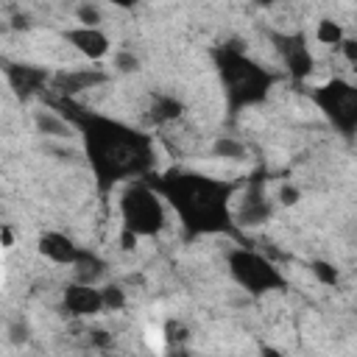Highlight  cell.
<instances>
[{
	"label": "cell",
	"instance_id": "6da1fadb",
	"mask_svg": "<svg viewBox=\"0 0 357 357\" xmlns=\"http://www.w3.org/2000/svg\"><path fill=\"white\" fill-rule=\"evenodd\" d=\"M78 131L81 137V153L84 162L89 165L98 192L106 195L112 187L123 184V181H142L153 173L156 167V151H153V139L106 114L89 112L73 100H56L53 103Z\"/></svg>",
	"mask_w": 357,
	"mask_h": 357
},
{
	"label": "cell",
	"instance_id": "7a4b0ae2",
	"mask_svg": "<svg viewBox=\"0 0 357 357\" xmlns=\"http://www.w3.org/2000/svg\"><path fill=\"white\" fill-rule=\"evenodd\" d=\"M178 215L184 237L204 234H240L234 223V187L223 178H212L195 170H165L145 178Z\"/></svg>",
	"mask_w": 357,
	"mask_h": 357
},
{
	"label": "cell",
	"instance_id": "3957f363",
	"mask_svg": "<svg viewBox=\"0 0 357 357\" xmlns=\"http://www.w3.org/2000/svg\"><path fill=\"white\" fill-rule=\"evenodd\" d=\"M209 56H212L215 73L220 78L226 109L231 117L243 109L259 106L268 98L276 75L271 70H265L259 61H254L251 56H245L243 50H237L231 45H215L209 50Z\"/></svg>",
	"mask_w": 357,
	"mask_h": 357
},
{
	"label": "cell",
	"instance_id": "277c9868",
	"mask_svg": "<svg viewBox=\"0 0 357 357\" xmlns=\"http://www.w3.org/2000/svg\"><path fill=\"white\" fill-rule=\"evenodd\" d=\"M120 218L126 231L137 237H156L167 223L165 198L145 178L131 181L120 192Z\"/></svg>",
	"mask_w": 357,
	"mask_h": 357
},
{
	"label": "cell",
	"instance_id": "5b68a950",
	"mask_svg": "<svg viewBox=\"0 0 357 357\" xmlns=\"http://www.w3.org/2000/svg\"><path fill=\"white\" fill-rule=\"evenodd\" d=\"M310 100L318 106V112L326 117V123L343 134L354 137L357 134V86L349 84L346 78H329L321 86L310 89Z\"/></svg>",
	"mask_w": 357,
	"mask_h": 357
},
{
	"label": "cell",
	"instance_id": "8992f818",
	"mask_svg": "<svg viewBox=\"0 0 357 357\" xmlns=\"http://www.w3.org/2000/svg\"><path fill=\"white\" fill-rule=\"evenodd\" d=\"M226 265H229L231 279L248 296H257V298L265 293H273V290H284V284H287L282 271L268 257H262L251 248H231L226 257Z\"/></svg>",
	"mask_w": 357,
	"mask_h": 357
},
{
	"label": "cell",
	"instance_id": "52a82bcc",
	"mask_svg": "<svg viewBox=\"0 0 357 357\" xmlns=\"http://www.w3.org/2000/svg\"><path fill=\"white\" fill-rule=\"evenodd\" d=\"M271 42H273V50L279 53L282 64L287 67L290 78L293 81H307L312 75V53H310V45H307V36L301 31H293V33H279V31H271Z\"/></svg>",
	"mask_w": 357,
	"mask_h": 357
},
{
	"label": "cell",
	"instance_id": "ba28073f",
	"mask_svg": "<svg viewBox=\"0 0 357 357\" xmlns=\"http://www.w3.org/2000/svg\"><path fill=\"white\" fill-rule=\"evenodd\" d=\"M271 215H273V206H271V201H268L262 184H259V181L248 184L245 192L240 195L237 206H234V223H237V229H257V226H262Z\"/></svg>",
	"mask_w": 357,
	"mask_h": 357
},
{
	"label": "cell",
	"instance_id": "9c48e42d",
	"mask_svg": "<svg viewBox=\"0 0 357 357\" xmlns=\"http://www.w3.org/2000/svg\"><path fill=\"white\" fill-rule=\"evenodd\" d=\"M61 304L70 315L75 318H92L100 310H106L103 304V293L95 284H81V282H70L61 293Z\"/></svg>",
	"mask_w": 357,
	"mask_h": 357
},
{
	"label": "cell",
	"instance_id": "30bf717a",
	"mask_svg": "<svg viewBox=\"0 0 357 357\" xmlns=\"http://www.w3.org/2000/svg\"><path fill=\"white\" fill-rule=\"evenodd\" d=\"M109 75L98 67H81V70H67V73H56L53 75V89L59 92L61 100H73V95L84 92V89H95L100 84H106Z\"/></svg>",
	"mask_w": 357,
	"mask_h": 357
},
{
	"label": "cell",
	"instance_id": "8fae6325",
	"mask_svg": "<svg viewBox=\"0 0 357 357\" xmlns=\"http://www.w3.org/2000/svg\"><path fill=\"white\" fill-rule=\"evenodd\" d=\"M61 36H64V42H67L70 47H75V50H78L81 56H86L89 61H98V59H103V56L112 50L109 36H106L100 28L75 25V28H67Z\"/></svg>",
	"mask_w": 357,
	"mask_h": 357
},
{
	"label": "cell",
	"instance_id": "7c38bea8",
	"mask_svg": "<svg viewBox=\"0 0 357 357\" xmlns=\"http://www.w3.org/2000/svg\"><path fill=\"white\" fill-rule=\"evenodd\" d=\"M6 78L17 92V98L28 100L50 81V73L47 67H36V64H6Z\"/></svg>",
	"mask_w": 357,
	"mask_h": 357
},
{
	"label": "cell",
	"instance_id": "4fadbf2b",
	"mask_svg": "<svg viewBox=\"0 0 357 357\" xmlns=\"http://www.w3.org/2000/svg\"><path fill=\"white\" fill-rule=\"evenodd\" d=\"M36 248L42 257H47L56 265H75L81 248L73 243V237L61 234V231H42L36 240Z\"/></svg>",
	"mask_w": 357,
	"mask_h": 357
},
{
	"label": "cell",
	"instance_id": "5bb4252c",
	"mask_svg": "<svg viewBox=\"0 0 357 357\" xmlns=\"http://www.w3.org/2000/svg\"><path fill=\"white\" fill-rule=\"evenodd\" d=\"M33 126L39 134L45 137H53V139H70L75 137V126L61 114V112H50V109H39L33 112Z\"/></svg>",
	"mask_w": 357,
	"mask_h": 357
},
{
	"label": "cell",
	"instance_id": "9a60e30c",
	"mask_svg": "<svg viewBox=\"0 0 357 357\" xmlns=\"http://www.w3.org/2000/svg\"><path fill=\"white\" fill-rule=\"evenodd\" d=\"M73 268H75V282H81V284H95L106 273V262L89 248H81Z\"/></svg>",
	"mask_w": 357,
	"mask_h": 357
},
{
	"label": "cell",
	"instance_id": "2e32d148",
	"mask_svg": "<svg viewBox=\"0 0 357 357\" xmlns=\"http://www.w3.org/2000/svg\"><path fill=\"white\" fill-rule=\"evenodd\" d=\"M184 112V103L173 95H153L151 100V120L153 123H170V120H178Z\"/></svg>",
	"mask_w": 357,
	"mask_h": 357
},
{
	"label": "cell",
	"instance_id": "e0dca14e",
	"mask_svg": "<svg viewBox=\"0 0 357 357\" xmlns=\"http://www.w3.org/2000/svg\"><path fill=\"white\" fill-rule=\"evenodd\" d=\"M212 156L218 159H229V162H240L248 156V148L240 142V139H231V137H218L212 142Z\"/></svg>",
	"mask_w": 357,
	"mask_h": 357
},
{
	"label": "cell",
	"instance_id": "ac0fdd59",
	"mask_svg": "<svg viewBox=\"0 0 357 357\" xmlns=\"http://www.w3.org/2000/svg\"><path fill=\"white\" fill-rule=\"evenodd\" d=\"M315 39L321 42V45H343V28H340V22H335V20H329V17H324V20H318V25H315Z\"/></svg>",
	"mask_w": 357,
	"mask_h": 357
},
{
	"label": "cell",
	"instance_id": "d6986e66",
	"mask_svg": "<svg viewBox=\"0 0 357 357\" xmlns=\"http://www.w3.org/2000/svg\"><path fill=\"white\" fill-rule=\"evenodd\" d=\"M310 271H312V276H315L321 284H326V287H335L337 279H340L337 268H335L332 262H326V259H312V262H310Z\"/></svg>",
	"mask_w": 357,
	"mask_h": 357
},
{
	"label": "cell",
	"instance_id": "ffe728a7",
	"mask_svg": "<svg viewBox=\"0 0 357 357\" xmlns=\"http://www.w3.org/2000/svg\"><path fill=\"white\" fill-rule=\"evenodd\" d=\"M100 293H103L106 310H123L126 307V293L120 284H106V287H100Z\"/></svg>",
	"mask_w": 357,
	"mask_h": 357
},
{
	"label": "cell",
	"instance_id": "44dd1931",
	"mask_svg": "<svg viewBox=\"0 0 357 357\" xmlns=\"http://www.w3.org/2000/svg\"><path fill=\"white\" fill-rule=\"evenodd\" d=\"M75 17H78V22H81L84 28H98V22H100V8L92 6V3H81V6L75 8Z\"/></svg>",
	"mask_w": 357,
	"mask_h": 357
},
{
	"label": "cell",
	"instance_id": "7402d4cb",
	"mask_svg": "<svg viewBox=\"0 0 357 357\" xmlns=\"http://www.w3.org/2000/svg\"><path fill=\"white\" fill-rule=\"evenodd\" d=\"M114 70L117 73H137L139 70V59L131 50H117L114 53Z\"/></svg>",
	"mask_w": 357,
	"mask_h": 357
},
{
	"label": "cell",
	"instance_id": "603a6c76",
	"mask_svg": "<svg viewBox=\"0 0 357 357\" xmlns=\"http://www.w3.org/2000/svg\"><path fill=\"white\" fill-rule=\"evenodd\" d=\"M165 332H167V340H170L173 346H178V343L187 340V329H184V324H178V321H167Z\"/></svg>",
	"mask_w": 357,
	"mask_h": 357
},
{
	"label": "cell",
	"instance_id": "cb8c5ba5",
	"mask_svg": "<svg viewBox=\"0 0 357 357\" xmlns=\"http://www.w3.org/2000/svg\"><path fill=\"white\" fill-rule=\"evenodd\" d=\"M8 340L17 343V346L25 343V340H28V324H25V321H14V324L8 326Z\"/></svg>",
	"mask_w": 357,
	"mask_h": 357
},
{
	"label": "cell",
	"instance_id": "d4e9b609",
	"mask_svg": "<svg viewBox=\"0 0 357 357\" xmlns=\"http://www.w3.org/2000/svg\"><path fill=\"white\" fill-rule=\"evenodd\" d=\"M340 53H343V59H346L349 64H354V67H357V39H343Z\"/></svg>",
	"mask_w": 357,
	"mask_h": 357
},
{
	"label": "cell",
	"instance_id": "484cf974",
	"mask_svg": "<svg viewBox=\"0 0 357 357\" xmlns=\"http://www.w3.org/2000/svg\"><path fill=\"white\" fill-rule=\"evenodd\" d=\"M298 198H301V192H298L296 187H290V184H284V187L279 190V201H282V204H287V206L298 204Z\"/></svg>",
	"mask_w": 357,
	"mask_h": 357
},
{
	"label": "cell",
	"instance_id": "4316f807",
	"mask_svg": "<svg viewBox=\"0 0 357 357\" xmlns=\"http://www.w3.org/2000/svg\"><path fill=\"white\" fill-rule=\"evenodd\" d=\"M0 240H3V248H11V245H14V231H11L8 223L0 226Z\"/></svg>",
	"mask_w": 357,
	"mask_h": 357
},
{
	"label": "cell",
	"instance_id": "83f0119b",
	"mask_svg": "<svg viewBox=\"0 0 357 357\" xmlns=\"http://www.w3.org/2000/svg\"><path fill=\"white\" fill-rule=\"evenodd\" d=\"M137 240H139L137 234H131V231H126V229L120 231V243H123V248H126V251H131V248L137 245Z\"/></svg>",
	"mask_w": 357,
	"mask_h": 357
},
{
	"label": "cell",
	"instance_id": "f1b7e54d",
	"mask_svg": "<svg viewBox=\"0 0 357 357\" xmlns=\"http://www.w3.org/2000/svg\"><path fill=\"white\" fill-rule=\"evenodd\" d=\"M28 25H31V22H28V14H14V22H11V28H17V31L22 28V31H25Z\"/></svg>",
	"mask_w": 357,
	"mask_h": 357
},
{
	"label": "cell",
	"instance_id": "f546056e",
	"mask_svg": "<svg viewBox=\"0 0 357 357\" xmlns=\"http://www.w3.org/2000/svg\"><path fill=\"white\" fill-rule=\"evenodd\" d=\"M259 357H284V354H282L276 346H262V349H259Z\"/></svg>",
	"mask_w": 357,
	"mask_h": 357
},
{
	"label": "cell",
	"instance_id": "4dcf8cb0",
	"mask_svg": "<svg viewBox=\"0 0 357 357\" xmlns=\"http://www.w3.org/2000/svg\"><path fill=\"white\" fill-rule=\"evenodd\" d=\"M95 343H98V346H106V343H109L106 332H95Z\"/></svg>",
	"mask_w": 357,
	"mask_h": 357
}]
</instances>
